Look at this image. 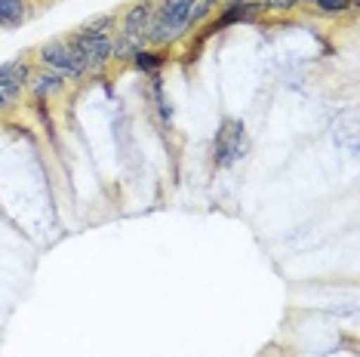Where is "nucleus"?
Listing matches in <instances>:
<instances>
[{"label": "nucleus", "instance_id": "obj_8", "mask_svg": "<svg viewBox=\"0 0 360 357\" xmlns=\"http://www.w3.org/2000/svg\"><path fill=\"white\" fill-rule=\"evenodd\" d=\"M360 6V0H302V10H308L317 19L335 22V19H345Z\"/></svg>", "mask_w": 360, "mask_h": 357}, {"label": "nucleus", "instance_id": "obj_13", "mask_svg": "<svg viewBox=\"0 0 360 357\" xmlns=\"http://www.w3.org/2000/svg\"><path fill=\"white\" fill-rule=\"evenodd\" d=\"M22 102H25V89L15 84H0V120L15 115Z\"/></svg>", "mask_w": 360, "mask_h": 357}, {"label": "nucleus", "instance_id": "obj_9", "mask_svg": "<svg viewBox=\"0 0 360 357\" xmlns=\"http://www.w3.org/2000/svg\"><path fill=\"white\" fill-rule=\"evenodd\" d=\"M34 71H37V65L31 56H13V59L0 62V84H15L25 89L28 80L34 77Z\"/></svg>", "mask_w": 360, "mask_h": 357}, {"label": "nucleus", "instance_id": "obj_4", "mask_svg": "<svg viewBox=\"0 0 360 357\" xmlns=\"http://www.w3.org/2000/svg\"><path fill=\"white\" fill-rule=\"evenodd\" d=\"M65 40L71 44V50L77 53V59L86 68L89 77H105L114 68V34H86V31H68Z\"/></svg>", "mask_w": 360, "mask_h": 357}, {"label": "nucleus", "instance_id": "obj_6", "mask_svg": "<svg viewBox=\"0 0 360 357\" xmlns=\"http://www.w3.org/2000/svg\"><path fill=\"white\" fill-rule=\"evenodd\" d=\"M68 89H71V84H68L65 77L53 74V71L37 68L34 77H31L28 86H25V99H28V102H44V105H50V102H56V99H62Z\"/></svg>", "mask_w": 360, "mask_h": 357}, {"label": "nucleus", "instance_id": "obj_3", "mask_svg": "<svg viewBox=\"0 0 360 357\" xmlns=\"http://www.w3.org/2000/svg\"><path fill=\"white\" fill-rule=\"evenodd\" d=\"M34 65L37 68H44V71H53V74H59L65 77L71 86L75 84H84L86 80V68H84V62L77 59V53L71 50V44L62 37H50V40H44V44L34 50Z\"/></svg>", "mask_w": 360, "mask_h": 357}, {"label": "nucleus", "instance_id": "obj_10", "mask_svg": "<svg viewBox=\"0 0 360 357\" xmlns=\"http://www.w3.org/2000/svg\"><path fill=\"white\" fill-rule=\"evenodd\" d=\"M34 15L31 0H0V31H19Z\"/></svg>", "mask_w": 360, "mask_h": 357}, {"label": "nucleus", "instance_id": "obj_12", "mask_svg": "<svg viewBox=\"0 0 360 357\" xmlns=\"http://www.w3.org/2000/svg\"><path fill=\"white\" fill-rule=\"evenodd\" d=\"M117 19H120L117 10H105V13L89 15L86 22H80L77 31H86V34H114L117 31Z\"/></svg>", "mask_w": 360, "mask_h": 357}, {"label": "nucleus", "instance_id": "obj_2", "mask_svg": "<svg viewBox=\"0 0 360 357\" xmlns=\"http://www.w3.org/2000/svg\"><path fill=\"white\" fill-rule=\"evenodd\" d=\"M250 148H252V142H250L247 124L240 117H222V124H219L216 136H212V145H210L212 167L234 169L240 160H247Z\"/></svg>", "mask_w": 360, "mask_h": 357}, {"label": "nucleus", "instance_id": "obj_5", "mask_svg": "<svg viewBox=\"0 0 360 357\" xmlns=\"http://www.w3.org/2000/svg\"><path fill=\"white\" fill-rule=\"evenodd\" d=\"M262 19H265V4L262 0H225V6H219L210 25L216 34H222L234 25H262Z\"/></svg>", "mask_w": 360, "mask_h": 357}, {"label": "nucleus", "instance_id": "obj_15", "mask_svg": "<svg viewBox=\"0 0 360 357\" xmlns=\"http://www.w3.org/2000/svg\"><path fill=\"white\" fill-rule=\"evenodd\" d=\"M203 6H210V10H219V6H225V0H200Z\"/></svg>", "mask_w": 360, "mask_h": 357}, {"label": "nucleus", "instance_id": "obj_11", "mask_svg": "<svg viewBox=\"0 0 360 357\" xmlns=\"http://www.w3.org/2000/svg\"><path fill=\"white\" fill-rule=\"evenodd\" d=\"M169 59H173V53H169V50H154V46H142V50L133 56L129 68L148 77V74H160V71L169 65Z\"/></svg>", "mask_w": 360, "mask_h": 357}, {"label": "nucleus", "instance_id": "obj_14", "mask_svg": "<svg viewBox=\"0 0 360 357\" xmlns=\"http://www.w3.org/2000/svg\"><path fill=\"white\" fill-rule=\"evenodd\" d=\"M265 4V15H292L302 10V0H262Z\"/></svg>", "mask_w": 360, "mask_h": 357}, {"label": "nucleus", "instance_id": "obj_1", "mask_svg": "<svg viewBox=\"0 0 360 357\" xmlns=\"http://www.w3.org/2000/svg\"><path fill=\"white\" fill-rule=\"evenodd\" d=\"M194 6H198V0H158L148 28H145V46L169 53L182 46L194 34Z\"/></svg>", "mask_w": 360, "mask_h": 357}, {"label": "nucleus", "instance_id": "obj_7", "mask_svg": "<svg viewBox=\"0 0 360 357\" xmlns=\"http://www.w3.org/2000/svg\"><path fill=\"white\" fill-rule=\"evenodd\" d=\"M154 4H158V0H133L127 10H120L117 34L136 37V40H142V44H145V28H148V22H151Z\"/></svg>", "mask_w": 360, "mask_h": 357}]
</instances>
